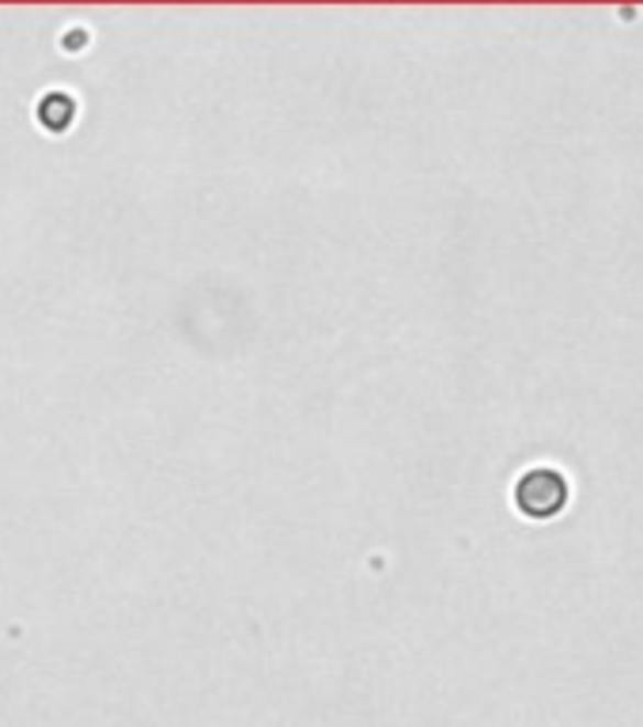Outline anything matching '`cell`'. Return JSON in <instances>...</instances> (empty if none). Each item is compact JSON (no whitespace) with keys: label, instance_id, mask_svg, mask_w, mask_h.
Listing matches in <instances>:
<instances>
[{"label":"cell","instance_id":"obj_1","mask_svg":"<svg viewBox=\"0 0 643 727\" xmlns=\"http://www.w3.org/2000/svg\"><path fill=\"white\" fill-rule=\"evenodd\" d=\"M568 504V482L556 470H526L514 485V508L526 519H553Z\"/></svg>","mask_w":643,"mask_h":727},{"label":"cell","instance_id":"obj_2","mask_svg":"<svg viewBox=\"0 0 643 727\" xmlns=\"http://www.w3.org/2000/svg\"><path fill=\"white\" fill-rule=\"evenodd\" d=\"M34 118H38L42 130L65 133L68 125H73V118H76V99L68 96V91H46L38 107H34Z\"/></svg>","mask_w":643,"mask_h":727}]
</instances>
